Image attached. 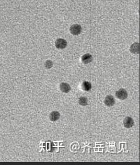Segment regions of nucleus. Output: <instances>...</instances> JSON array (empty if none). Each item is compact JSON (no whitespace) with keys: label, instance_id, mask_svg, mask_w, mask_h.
<instances>
[{"label":"nucleus","instance_id":"obj_1","mask_svg":"<svg viewBox=\"0 0 140 165\" xmlns=\"http://www.w3.org/2000/svg\"><path fill=\"white\" fill-rule=\"evenodd\" d=\"M82 28L78 24H74L70 28V32L73 36H78L81 34Z\"/></svg>","mask_w":140,"mask_h":165},{"label":"nucleus","instance_id":"obj_2","mask_svg":"<svg viewBox=\"0 0 140 165\" xmlns=\"http://www.w3.org/2000/svg\"><path fill=\"white\" fill-rule=\"evenodd\" d=\"M57 49H63L66 48L67 45V42L63 38H58L55 43Z\"/></svg>","mask_w":140,"mask_h":165},{"label":"nucleus","instance_id":"obj_3","mask_svg":"<svg viewBox=\"0 0 140 165\" xmlns=\"http://www.w3.org/2000/svg\"><path fill=\"white\" fill-rule=\"evenodd\" d=\"M115 96L120 100H124L128 97V92L124 89L121 88L116 92Z\"/></svg>","mask_w":140,"mask_h":165},{"label":"nucleus","instance_id":"obj_4","mask_svg":"<svg viewBox=\"0 0 140 165\" xmlns=\"http://www.w3.org/2000/svg\"><path fill=\"white\" fill-rule=\"evenodd\" d=\"M123 125L126 128L129 129V128H131L132 127L134 126V121L131 117L127 116L125 118H124V120L123 121Z\"/></svg>","mask_w":140,"mask_h":165},{"label":"nucleus","instance_id":"obj_5","mask_svg":"<svg viewBox=\"0 0 140 165\" xmlns=\"http://www.w3.org/2000/svg\"><path fill=\"white\" fill-rule=\"evenodd\" d=\"M104 103L108 106H113L115 104V99L114 97L111 95L108 96L105 99Z\"/></svg>","mask_w":140,"mask_h":165},{"label":"nucleus","instance_id":"obj_6","mask_svg":"<svg viewBox=\"0 0 140 165\" xmlns=\"http://www.w3.org/2000/svg\"><path fill=\"white\" fill-rule=\"evenodd\" d=\"M81 60L83 63L84 64H89L93 60V57L90 53H86L81 58Z\"/></svg>","mask_w":140,"mask_h":165},{"label":"nucleus","instance_id":"obj_7","mask_svg":"<svg viewBox=\"0 0 140 165\" xmlns=\"http://www.w3.org/2000/svg\"><path fill=\"white\" fill-rule=\"evenodd\" d=\"M60 88L62 92H65V93L69 92L71 90V86L69 85V84L67 83H65V82H63L60 84Z\"/></svg>","mask_w":140,"mask_h":165},{"label":"nucleus","instance_id":"obj_8","mask_svg":"<svg viewBox=\"0 0 140 165\" xmlns=\"http://www.w3.org/2000/svg\"><path fill=\"white\" fill-rule=\"evenodd\" d=\"M130 51L135 54H138L139 52V43H134L130 46Z\"/></svg>","mask_w":140,"mask_h":165},{"label":"nucleus","instance_id":"obj_9","mask_svg":"<svg viewBox=\"0 0 140 165\" xmlns=\"http://www.w3.org/2000/svg\"><path fill=\"white\" fill-rule=\"evenodd\" d=\"M60 116V114L57 111H53L49 115V118L51 121H57Z\"/></svg>","mask_w":140,"mask_h":165},{"label":"nucleus","instance_id":"obj_10","mask_svg":"<svg viewBox=\"0 0 140 165\" xmlns=\"http://www.w3.org/2000/svg\"><path fill=\"white\" fill-rule=\"evenodd\" d=\"M82 88L85 91H89L91 89V84L87 81H84L82 85Z\"/></svg>","mask_w":140,"mask_h":165},{"label":"nucleus","instance_id":"obj_11","mask_svg":"<svg viewBox=\"0 0 140 165\" xmlns=\"http://www.w3.org/2000/svg\"><path fill=\"white\" fill-rule=\"evenodd\" d=\"M79 104L81 106H87L88 105L87 99L85 97H81L79 99Z\"/></svg>","mask_w":140,"mask_h":165},{"label":"nucleus","instance_id":"obj_12","mask_svg":"<svg viewBox=\"0 0 140 165\" xmlns=\"http://www.w3.org/2000/svg\"><path fill=\"white\" fill-rule=\"evenodd\" d=\"M45 66L46 68H51L52 67V66H53V62H52V61L48 60V61H46L45 64Z\"/></svg>","mask_w":140,"mask_h":165}]
</instances>
